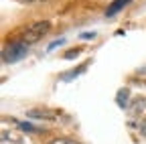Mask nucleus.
<instances>
[{"label":"nucleus","instance_id":"f03ea898","mask_svg":"<svg viewBox=\"0 0 146 144\" xmlns=\"http://www.w3.org/2000/svg\"><path fill=\"white\" fill-rule=\"evenodd\" d=\"M49 29H51V23H49V21H36V23H31V25L23 31L21 39H23L27 45H33V43H36V41H41L45 35L49 33Z\"/></svg>","mask_w":146,"mask_h":144},{"label":"nucleus","instance_id":"7ed1b4c3","mask_svg":"<svg viewBox=\"0 0 146 144\" xmlns=\"http://www.w3.org/2000/svg\"><path fill=\"white\" fill-rule=\"evenodd\" d=\"M0 144H25L23 136L14 130H2L0 132Z\"/></svg>","mask_w":146,"mask_h":144},{"label":"nucleus","instance_id":"f257e3e1","mask_svg":"<svg viewBox=\"0 0 146 144\" xmlns=\"http://www.w3.org/2000/svg\"><path fill=\"white\" fill-rule=\"evenodd\" d=\"M29 55V45L18 39V41H10L8 45H4L2 49V63H16Z\"/></svg>","mask_w":146,"mask_h":144},{"label":"nucleus","instance_id":"20e7f679","mask_svg":"<svg viewBox=\"0 0 146 144\" xmlns=\"http://www.w3.org/2000/svg\"><path fill=\"white\" fill-rule=\"evenodd\" d=\"M27 116L33 120H55V114L49 110H29Z\"/></svg>","mask_w":146,"mask_h":144},{"label":"nucleus","instance_id":"9d476101","mask_svg":"<svg viewBox=\"0 0 146 144\" xmlns=\"http://www.w3.org/2000/svg\"><path fill=\"white\" fill-rule=\"evenodd\" d=\"M51 144H81V142H75L71 138H55V140H51Z\"/></svg>","mask_w":146,"mask_h":144},{"label":"nucleus","instance_id":"0eeeda50","mask_svg":"<svg viewBox=\"0 0 146 144\" xmlns=\"http://www.w3.org/2000/svg\"><path fill=\"white\" fill-rule=\"evenodd\" d=\"M85 67H87V65H81V67H79V69H75V71L63 73V75H61V79H63V81H69V79H73V77H77L79 73H83V71H85Z\"/></svg>","mask_w":146,"mask_h":144},{"label":"nucleus","instance_id":"6e6552de","mask_svg":"<svg viewBox=\"0 0 146 144\" xmlns=\"http://www.w3.org/2000/svg\"><path fill=\"white\" fill-rule=\"evenodd\" d=\"M118 106L120 108L128 106V89H120V92H118Z\"/></svg>","mask_w":146,"mask_h":144},{"label":"nucleus","instance_id":"423d86ee","mask_svg":"<svg viewBox=\"0 0 146 144\" xmlns=\"http://www.w3.org/2000/svg\"><path fill=\"white\" fill-rule=\"evenodd\" d=\"M16 126H18L23 132H29V134H39V132H43L39 126H33V124H29V122H16Z\"/></svg>","mask_w":146,"mask_h":144},{"label":"nucleus","instance_id":"9b49d317","mask_svg":"<svg viewBox=\"0 0 146 144\" xmlns=\"http://www.w3.org/2000/svg\"><path fill=\"white\" fill-rule=\"evenodd\" d=\"M63 43H65V39H59V41H53V43H51V45L47 47V51H53L55 47H59V45H63Z\"/></svg>","mask_w":146,"mask_h":144},{"label":"nucleus","instance_id":"1a4fd4ad","mask_svg":"<svg viewBox=\"0 0 146 144\" xmlns=\"http://www.w3.org/2000/svg\"><path fill=\"white\" fill-rule=\"evenodd\" d=\"M81 51H83L81 47H77V49H71L69 53H65V55H63V57H65L67 61H69V59H75V57H79V55H81Z\"/></svg>","mask_w":146,"mask_h":144},{"label":"nucleus","instance_id":"39448f33","mask_svg":"<svg viewBox=\"0 0 146 144\" xmlns=\"http://www.w3.org/2000/svg\"><path fill=\"white\" fill-rule=\"evenodd\" d=\"M130 2H132V0H114V2L108 6V10H106V16H114V14H118V12L124 8V6H128Z\"/></svg>","mask_w":146,"mask_h":144},{"label":"nucleus","instance_id":"f8f14e48","mask_svg":"<svg viewBox=\"0 0 146 144\" xmlns=\"http://www.w3.org/2000/svg\"><path fill=\"white\" fill-rule=\"evenodd\" d=\"M81 39H83V41H94V39H96V33H83Z\"/></svg>","mask_w":146,"mask_h":144},{"label":"nucleus","instance_id":"ddd939ff","mask_svg":"<svg viewBox=\"0 0 146 144\" xmlns=\"http://www.w3.org/2000/svg\"><path fill=\"white\" fill-rule=\"evenodd\" d=\"M23 2H27V4H39V2H45V0H23Z\"/></svg>","mask_w":146,"mask_h":144}]
</instances>
